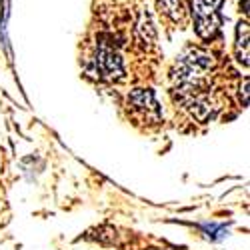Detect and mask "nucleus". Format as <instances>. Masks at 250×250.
Here are the masks:
<instances>
[{"mask_svg":"<svg viewBox=\"0 0 250 250\" xmlns=\"http://www.w3.org/2000/svg\"><path fill=\"white\" fill-rule=\"evenodd\" d=\"M220 4H222V0H190L192 18H194V26H196L198 36L210 38L218 30V26H220V18H218Z\"/></svg>","mask_w":250,"mask_h":250,"instance_id":"nucleus-1","label":"nucleus"},{"mask_svg":"<svg viewBox=\"0 0 250 250\" xmlns=\"http://www.w3.org/2000/svg\"><path fill=\"white\" fill-rule=\"evenodd\" d=\"M96 68L100 72L102 78H108V80H114V78H120L122 76V60H120V54L114 52L112 48L108 46H102L96 54Z\"/></svg>","mask_w":250,"mask_h":250,"instance_id":"nucleus-2","label":"nucleus"},{"mask_svg":"<svg viewBox=\"0 0 250 250\" xmlns=\"http://www.w3.org/2000/svg\"><path fill=\"white\" fill-rule=\"evenodd\" d=\"M128 102L132 104V108L142 112V114H146L152 116L154 120H158V104L154 100V94L152 90H146V88H136L130 96H128Z\"/></svg>","mask_w":250,"mask_h":250,"instance_id":"nucleus-3","label":"nucleus"},{"mask_svg":"<svg viewBox=\"0 0 250 250\" xmlns=\"http://www.w3.org/2000/svg\"><path fill=\"white\" fill-rule=\"evenodd\" d=\"M236 52L238 60L246 66L248 64V24L240 22L236 28Z\"/></svg>","mask_w":250,"mask_h":250,"instance_id":"nucleus-4","label":"nucleus"},{"mask_svg":"<svg viewBox=\"0 0 250 250\" xmlns=\"http://www.w3.org/2000/svg\"><path fill=\"white\" fill-rule=\"evenodd\" d=\"M158 4L164 10V14H168L172 18H180V10H182L180 0H158Z\"/></svg>","mask_w":250,"mask_h":250,"instance_id":"nucleus-5","label":"nucleus"}]
</instances>
